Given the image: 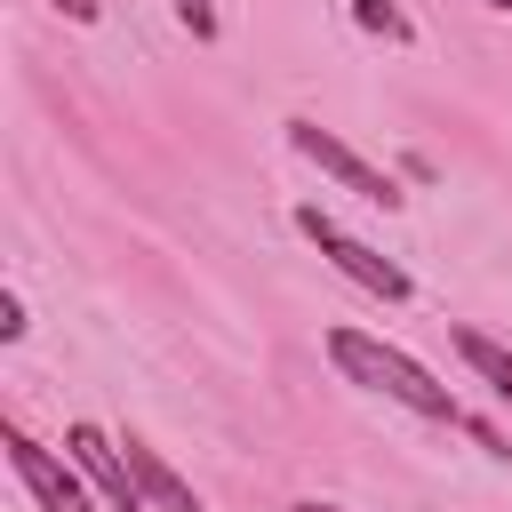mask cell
Wrapping results in <instances>:
<instances>
[{
	"mask_svg": "<svg viewBox=\"0 0 512 512\" xmlns=\"http://www.w3.org/2000/svg\"><path fill=\"white\" fill-rule=\"evenodd\" d=\"M328 360H336L360 392H384V400H400V408L424 416V424H456V416H464L456 392H448L424 360H408L400 344H384V336H368V328H328Z\"/></svg>",
	"mask_w": 512,
	"mask_h": 512,
	"instance_id": "obj_1",
	"label": "cell"
},
{
	"mask_svg": "<svg viewBox=\"0 0 512 512\" xmlns=\"http://www.w3.org/2000/svg\"><path fill=\"white\" fill-rule=\"evenodd\" d=\"M296 232H304V240H312V248H320V256H328V264H336L352 288H368L376 304H408V272H400L392 256H376L368 240H352L336 216H320V208H296Z\"/></svg>",
	"mask_w": 512,
	"mask_h": 512,
	"instance_id": "obj_2",
	"label": "cell"
},
{
	"mask_svg": "<svg viewBox=\"0 0 512 512\" xmlns=\"http://www.w3.org/2000/svg\"><path fill=\"white\" fill-rule=\"evenodd\" d=\"M0 448H8V472L24 480V496H32L40 512H96V504H88V472H80L72 456L56 464V456H48L32 432H16V424L0 432Z\"/></svg>",
	"mask_w": 512,
	"mask_h": 512,
	"instance_id": "obj_3",
	"label": "cell"
},
{
	"mask_svg": "<svg viewBox=\"0 0 512 512\" xmlns=\"http://www.w3.org/2000/svg\"><path fill=\"white\" fill-rule=\"evenodd\" d=\"M288 144H296V152H304L320 176H336L344 192H360L368 208H400V184H392L384 168H368V160H360V152H352L336 128H320V120H288Z\"/></svg>",
	"mask_w": 512,
	"mask_h": 512,
	"instance_id": "obj_4",
	"label": "cell"
},
{
	"mask_svg": "<svg viewBox=\"0 0 512 512\" xmlns=\"http://www.w3.org/2000/svg\"><path fill=\"white\" fill-rule=\"evenodd\" d=\"M64 456L88 472V488L104 496V512H144V488L128 472V448L104 432V424H64Z\"/></svg>",
	"mask_w": 512,
	"mask_h": 512,
	"instance_id": "obj_5",
	"label": "cell"
},
{
	"mask_svg": "<svg viewBox=\"0 0 512 512\" xmlns=\"http://www.w3.org/2000/svg\"><path fill=\"white\" fill-rule=\"evenodd\" d=\"M120 448H128V472H136V488H144V504H160V512H200V496L160 464V448L152 440H136V432H120Z\"/></svg>",
	"mask_w": 512,
	"mask_h": 512,
	"instance_id": "obj_6",
	"label": "cell"
},
{
	"mask_svg": "<svg viewBox=\"0 0 512 512\" xmlns=\"http://www.w3.org/2000/svg\"><path fill=\"white\" fill-rule=\"evenodd\" d=\"M456 352L472 360V376L512 408V344H496V336H480V328H456Z\"/></svg>",
	"mask_w": 512,
	"mask_h": 512,
	"instance_id": "obj_7",
	"label": "cell"
},
{
	"mask_svg": "<svg viewBox=\"0 0 512 512\" xmlns=\"http://www.w3.org/2000/svg\"><path fill=\"white\" fill-rule=\"evenodd\" d=\"M352 24H360V32H384V40H408V16L384 8V0H352Z\"/></svg>",
	"mask_w": 512,
	"mask_h": 512,
	"instance_id": "obj_8",
	"label": "cell"
},
{
	"mask_svg": "<svg viewBox=\"0 0 512 512\" xmlns=\"http://www.w3.org/2000/svg\"><path fill=\"white\" fill-rule=\"evenodd\" d=\"M176 16L192 24V40H216V8L208 0H176Z\"/></svg>",
	"mask_w": 512,
	"mask_h": 512,
	"instance_id": "obj_9",
	"label": "cell"
},
{
	"mask_svg": "<svg viewBox=\"0 0 512 512\" xmlns=\"http://www.w3.org/2000/svg\"><path fill=\"white\" fill-rule=\"evenodd\" d=\"M56 16H72V24H96V0H48Z\"/></svg>",
	"mask_w": 512,
	"mask_h": 512,
	"instance_id": "obj_10",
	"label": "cell"
},
{
	"mask_svg": "<svg viewBox=\"0 0 512 512\" xmlns=\"http://www.w3.org/2000/svg\"><path fill=\"white\" fill-rule=\"evenodd\" d=\"M296 512H344V504H320V496H312V504H296Z\"/></svg>",
	"mask_w": 512,
	"mask_h": 512,
	"instance_id": "obj_11",
	"label": "cell"
},
{
	"mask_svg": "<svg viewBox=\"0 0 512 512\" xmlns=\"http://www.w3.org/2000/svg\"><path fill=\"white\" fill-rule=\"evenodd\" d=\"M488 8H512V0H488Z\"/></svg>",
	"mask_w": 512,
	"mask_h": 512,
	"instance_id": "obj_12",
	"label": "cell"
}]
</instances>
